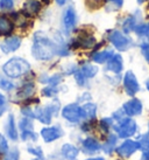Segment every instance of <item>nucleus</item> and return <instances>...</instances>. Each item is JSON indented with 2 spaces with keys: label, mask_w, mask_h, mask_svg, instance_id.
Returning <instances> with one entry per match:
<instances>
[{
  "label": "nucleus",
  "mask_w": 149,
  "mask_h": 160,
  "mask_svg": "<svg viewBox=\"0 0 149 160\" xmlns=\"http://www.w3.org/2000/svg\"><path fill=\"white\" fill-rule=\"evenodd\" d=\"M57 48L53 41L46 36L43 33H36L34 35V43L31 53L37 60H50L56 54Z\"/></svg>",
  "instance_id": "nucleus-1"
},
{
  "label": "nucleus",
  "mask_w": 149,
  "mask_h": 160,
  "mask_svg": "<svg viewBox=\"0 0 149 160\" xmlns=\"http://www.w3.org/2000/svg\"><path fill=\"white\" fill-rule=\"evenodd\" d=\"M31 69L29 63L27 62L26 60L20 58H11L8 62H6L2 67V70L8 77L12 78H17L20 76L25 75L26 72H28Z\"/></svg>",
  "instance_id": "nucleus-2"
},
{
  "label": "nucleus",
  "mask_w": 149,
  "mask_h": 160,
  "mask_svg": "<svg viewBox=\"0 0 149 160\" xmlns=\"http://www.w3.org/2000/svg\"><path fill=\"white\" fill-rule=\"evenodd\" d=\"M58 109H60L58 102H54L46 108H37V109H35L34 116L40 122H42L43 124H49L50 120H51V117L55 113H57Z\"/></svg>",
  "instance_id": "nucleus-3"
},
{
  "label": "nucleus",
  "mask_w": 149,
  "mask_h": 160,
  "mask_svg": "<svg viewBox=\"0 0 149 160\" xmlns=\"http://www.w3.org/2000/svg\"><path fill=\"white\" fill-rule=\"evenodd\" d=\"M114 130L121 138L131 137L135 133L136 123L131 118H123L118 124L114 126Z\"/></svg>",
  "instance_id": "nucleus-4"
},
{
  "label": "nucleus",
  "mask_w": 149,
  "mask_h": 160,
  "mask_svg": "<svg viewBox=\"0 0 149 160\" xmlns=\"http://www.w3.org/2000/svg\"><path fill=\"white\" fill-rule=\"evenodd\" d=\"M110 41L119 50H127L132 46V41L119 31H113L110 34Z\"/></svg>",
  "instance_id": "nucleus-5"
},
{
  "label": "nucleus",
  "mask_w": 149,
  "mask_h": 160,
  "mask_svg": "<svg viewBox=\"0 0 149 160\" xmlns=\"http://www.w3.org/2000/svg\"><path fill=\"white\" fill-rule=\"evenodd\" d=\"M63 117L68 119L71 123H78L79 120L83 118L82 116V108H79L77 104H70V105H66L63 111H62Z\"/></svg>",
  "instance_id": "nucleus-6"
},
{
  "label": "nucleus",
  "mask_w": 149,
  "mask_h": 160,
  "mask_svg": "<svg viewBox=\"0 0 149 160\" xmlns=\"http://www.w3.org/2000/svg\"><path fill=\"white\" fill-rule=\"evenodd\" d=\"M123 85H125V90L129 96H134L137 91H139V83L136 80L135 75L132 71H127L125 78H123Z\"/></svg>",
  "instance_id": "nucleus-7"
},
{
  "label": "nucleus",
  "mask_w": 149,
  "mask_h": 160,
  "mask_svg": "<svg viewBox=\"0 0 149 160\" xmlns=\"http://www.w3.org/2000/svg\"><path fill=\"white\" fill-rule=\"evenodd\" d=\"M139 147H140L139 142H133V140H126L121 146L118 147L117 152H118L119 156L127 158V157L132 156V154H133V153H134Z\"/></svg>",
  "instance_id": "nucleus-8"
},
{
  "label": "nucleus",
  "mask_w": 149,
  "mask_h": 160,
  "mask_svg": "<svg viewBox=\"0 0 149 160\" xmlns=\"http://www.w3.org/2000/svg\"><path fill=\"white\" fill-rule=\"evenodd\" d=\"M41 134L43 137L44 142H50L56 140L63 134V131L61 130L60 126H53V128H44L42 131H41Z\"/></svg>",
  "instance_id": "nucleus-9"
},
{
  "label": "nucleus",
  "mask_w": 149,
  "mask_h": 160,
  "mask_svg": "<svg viewBox=\"0 0 149 160\" xmlns=\"http://www.w3.org/2000/svg\"><path fill=\"white\" fill-rule=\"evenodd\" d=\"M20 46H21V39L18 36H11L2 42L1 49L4 53H11V52H15Z\"/></svg>",
  "instance_id": "nucleus-10"
},
{
  "label": "nucleus",
  "mask_w": 149,
  "mask_h": 160,
  "mask_svg": "<svg viewBox=\"0 0 149 160\" xmlns=\"http://www.w3.org/2000/svg\"><path fill=\"white\" fill-rule=\"evenodd\" d=\"M123 111L129 116L140 115L141 111H142V104H141L140 101L136 99V98L131 99V101H128V102L123 105Z\"/></svg>",
  "instance_id": "nucleus-11"
},
{
  "label": "nucleus",
  "mask_w": 149,
  "mask_h": 160,
  "mask_svg": "<svg viewBox=\"0 0 149 160\" xmlns=\"http://www.w3.org/2000/svg\"><path fill=\"white\" fill-rule=\"evenodd\" d=\"M76 23V12L72 7H68L63 15V25L66 31H71Z\"/></svg>",
  "instance_id": "nucleus-12"
},
{
  "label": "nucleus",
  "mask_w": 149,
  "mask_h": 160,
  "mask_svg": "<svg viewBox=\"0 0 149 160\" xmlns=\"http://www.w3.org/2000/svg\"><path fill=\"white\" fill-rule=\"evenodd\" d=\"M40 8H41V2H39L37 0H29V1L25 2L23 12L26 15L33 17V15H36L39 13Z\"/></svg>",
  "instance_id": "nucleus-13"
},
{
  "label": "nucleus",
  "mask_w": 149,
  "mask_h": 160,
  "mask_svg": "<svg viewBox=\"0 0 149 160\" xmlns=\"http://www.w3.org/2000/svg\"><path fill=\"white\" fill-rule=\"evenodd\" d=\"M107 69L113 72H120L123 70V58L120 55H113L107 63Z\"/></svg>",
  "instance_id": "nucleus-14"
},
{
  "label": "nucleus",
  "mask_w": 149,
  "mask_h": 160,
  "mask_svg": "<svg viewBox=\"0 0 149 160\" xmlns=\"http://www.w3.org/2000/svg\"><path fill=\"white\" fill-rule=\"evenodd\" d=\"M13 31V22L4 15H0V35H8Z\"/></svg>",
  "instance_id": "nucleus-15"
},
{
  "label": "nucleus",
  "mask_w": 149,
  "mask_h": 160,
  "mask_svg": "<svg viewBox=\"0 0 149 160\" xmlns=\"http://www.w3.org/2000/svg\"><path fill=\"white\" fill-rule=\"evenodd\" d=\"M100 144L93 138H86L83 142V148L86 153H94L98 150H100Z\"/></svg>",
  "instance_id": "nucleus-16"
},
{
  "label": "nucleus",
  "mask_w": 149,
  "mask_h": 160,
  "mask_svg": "<svg viewBox=\"0 0 149 160\" xmlns=\"http://www.w3.org/2000/svg\"><path fill=\"white\" fill-rule=\"evenodd\" d=\"M78 148L74 145H71V144H64L63 146H62V154L68 158V159H74L76 157L78 156Z\"/></svg>",
  "instance_id": "nucleus-17"
},
{
  "label": "nucleus",
  "mask_w": 149,
  "mask_h": 160,
  "mask_svg": "<svg viewBox=\"0 0 149 160\" xmlns=\"http://www.w3.org/2000/svg\"><path fill=\"white\" fill-rule=\"evenodd\" d=\"M113 58V52L112 50H104V52H98L92 56L93 61L98 63H104L106 61H110Z\"/></svg>",
  "instance_id": "nucleus-18"
},
{
  "label": "nucleus",
  "mask_w": 149,
  "mask_h": 160,
  "mask_svg": "<svg viewBox=\"0 0 149 160\" xmlns=\"http://www.w3.org/2000/svg\"><path fill=\"white\" fill-rule=\"evenodd\" d=\"M6 131H7V134L11 139L15 140L18 138V131H17V128H15V123H14V117L12 115L8 117V123H7V128H6Z\"/></svg>",
  "instance_id": "nucleus-19"
},
{
  "label": "nucleus",
  "mask_w": 149,
  "mask_h": 160,
  "mask_svg": "<svg viewBox=\"0 0 149 160\" xmlns=\"http://www.w3.org/2000/svg\"><path fill=\"white\" fill-rule=\"evenodd\" d=\"M82 116L83 118H90L92 119L96 117V105L94 104H85L82 108Z\"/></svg>",
  "instance_id": "nucleus-20"
},
{
  "label": "nucleus",
  "mask_w": 149,
  "mask_h": 160,
  "mask_svg": "<svg viewBox=\"0 0 149 160\" xmlns=\"http://www.w3.org/2000/svg\"><path fill=\"white\" fill-rule=\"evenodd\" d=\"M80 72L83 74L84 77L91 78V77H93L98 72V68L96 66H92V64H84L83 67H82Z\"/></svg>",
  "instance_id": "nucleus-21"
},
{
  "label": "nucleus",
  "mask_w": 149,
  "mask_h": 160,
  "mask_svg": "<svg viewBox=\"0 0 149 160\" xmlns=\"http://www.w3.org/2000/svg\"><path fill=\"white\" fill-rule=\"evenodd\" d=\"M94 43H96V40H94V38L91 35L83 36V38L78 41L79 47H82V48H91V47L94 46Z\"/></svg>",
  "instance_id": "nucleus-22"
},
{
  "label": "nucleus",
  "mask_w": 149,
  "mask_h": 160,
  "mask_svg": "<svg viewBox=\"0 0 149 160\" xmlns=\"http://www.w3.org/2000/svg\"><path fill=\"white\" fill-rule=\"evenodd\" d=\"M33 93H34V84L28 83V84H26L20 91H19L18 96L22 98H28V97H31Z\"/></svg>",
  "instance_id": "nucleus-23"
},
{
  "label": "nucleus",
  "mask_w": 149,
  "mask_h": 160,
  "mask_svg": "<svg viewBox=\"0 0 149 160\" xmlns=\"http://www.w3.org/2000/svg\"><path fill=\"white\" fill-rule=\"evenodd\" d=\"M115 142H117V137L114 134H111L110 137H108V139H107V142H105V145L103 146L104 151L106 153H111V152L113 151L114 146H115Z\"/></svg>",
  "instance_id": "nucleus-24"
},
{
  "label": "nucleus",
  "mask_w": 149,
  "mask_h": 160,
  "mask_svg": "<svg viewBox=\"0 0 149 160\" xmlns=\"http://www.w3.org/2000/svg\"><path fill=\"white\" fill-rule=\"evenodd\" d=\"M0 88L2 90H6V91H9L14 88V85L12 82H9L8 80L4 78L2 76H0Z\"/></svg>",
  "instance_id": "nucleus-25"
},
{
  "label": "nucleus",
  "mask_w": 149,
  "mask_h": 160,
  "mask_svg": "<svg viewBox=\"0 0 149 160\" xmlns=\"http://www.w3.org/2000/svg\"><path fill=\"white\" fill-rule=\"evenodd\" d=\"M22 139L23 140H33V142H35L37 139V136L33 132V130H27V131H22Z\"/></svg>",
  "instance_id": "nucleus-26"
},
{
  "label": "nucleus",
  "mask_w": 149,
  "mask_h": 160,
  "mask_svg": "<svg viewBox=\"0 0 149 160\" xmlns=\"http://www.w3.org/2000/svg\"><path fill=\"white\" fill-rule=\"evenodd\" d=\"M135 31L139 35L142 36H149V23L147 25H141V26L135 27Z\"/></svg>",
  "instance_id": "nucleus-27"
},
{
  "label": "nucleus",
  "mask_w": 149,
  "mask_h": 160,
  "mask_svg": "<svg viewBox=\"0 0 149 160\" xmlns=\"http://www.w3.org/2000/svg\"><path fill=\"white\" fill-rule=\"evenodd\" d=\"M123 29H125V32H131L132 29H135V20H134V18H128L125 21Z\"/></svg>",
  "instance_id": "nucleus-28"
},
{
  "label": "nucleus",
  "mask_w": 149,
  "mask_h": 160,
  "mask_svg": "<svg viewBox=\"0 0 149 160\" xmlns=\"http://www.w3.org/2000/svg\"><path fill=\"white\" fill-rule=\"evenodd\" d=\"M19 151L17 150V148H14V150H12V151H9L8 153H7V156L5 157L4 160H19Z\"/></svg>",
  "instance_id": "nucleus-29"
},
{
  "label": "nucleus",
  "mask_w": 149,
  "mask_h": 160,
  "mask_svg": "<svg viewBox=\"0 0 149 160\" xmlns=\"http://www.w3.org/2000/svg\"><path fill=\"white\" fill-rule=\"evenodd\" d=\"M8 151V144L2 134H0V153H6Z\"/></svg>",
  "instance_id": "nucleus-30"
},
{
  "label": "nucleus",
  "mask_w": 149,
  "mask_h": 160,
  "mask_svg": "<svg viewBox=\"0 0 149 160\" xmlns=\"http://www.w3.org/2000/svg\"><path fill=\"white\" fill-rule=\"evenodd\" d=\"M139 145H140V147L145 148V150H149V132L141 138Z\"/></svg>",
  "instance_id": "nucleus-31"
},
{
  "label": "nucleus",
  "mask_w": 149,
  "mask_h": 160,
  "mask_svg": "<svg viewBox=\"0 0 149 160\" xmlns=\"http://www.w3.org/2000/svg\"><path fill=\"white\" fill-rule=\"evenodd\" d=\"M42 93H43L44 96H47V97H53V96H55L57 93V89L54 88V87H48V88L42 90Z\"/></svg>",
  "instance_id": "nucleus-32"
},
{
  "label": "nucleus",
  "mask_w": 149,
  "mask_h": 160,
  "mask_svg": "<svg viewBox=\"0 0 149 160\" xmlns=\"http://www.w3.org/2000/svg\"><path fill=\"white\" fill-rule=\"evenodd\" d=\"M20 129L22 131H27V130H33V125H31V120L28 119H22L20 122Z\"/></svg>",
  "instance_id": "nucleus-33"
},
{
  "label": "nucleus",
  "mask_w": 149,
  "mask_h": 160,
  "mask_svg": "<svg viewBox=\"0 0 149 160\" xmlns=\"http://www.w3.org/2000/svg\"><path fill=\"white\" fill-rule=\"evenodd\" d=\"M0 7L2 9H9L13 7V0H0Z\"/></svg>",
  "instance_id": "nucleus-34"
},
{
  "label": "nucleus",
  "mask_w": 149,
  "mask_h": 160,
  "mask_svg": "<svg viewBox=\"0 0 149 160\" xmlns=\"http://www.w3.org/2000/svg\"><path fill=\"white\" fill-rule=\"evenodd\" d=\"M141 50H142V54L147 60V62L149 63V45H142L141 46Z\"/></svg>",
  "instance_id": "nucleus-35"
},
{
  "label": "nucleus",
  "mask_w": 149,
  "mask_h": 160,
  "mask_svg": "<svg viewBox=\"0 0 149 160\" xmlns=\"http://www.w3.org/2000/svg\"><path fill=\"white\" fill-rule=\"evenodd\" d=\"M28 151L31 152V153H33V154L37 156L39 158H42V157H43V154H42V152H41L40 148H36V147H29Z\"/></svg>",
  "instance_id": "nucleus-36"
},
{
  "label": "nucleus",
  "mask_w": 149,
  "mask_h": 160,
  "mask_svg": "<svg viewBox=\"0 0 149 160\" xmlns=\"http://www.w3.org/2000/svg\"><path fill=\"white\" fill-rule=\"evenodd\" d=\"M107 2L112 4L114 7H115V8H120V7L123 6V0H107Z\"/></svg>",
  "instance_id": "nucleus-37"
},
{
  "label": "nucleus",
  "mask_w": 149,
  "mask_h": 160,
  "mask_svg": "<svg viewBox=\"0 0 149 160\" xmlns=\"http://www.w3.org/2000/svg\"><path fill=\"white\" fill-rule=\"evenodd\" d=\"M74 77H76V80H77V82H78L79 84H84V78H85V77H84L83 74H82L80 71H79V72H77Z\"/></svg>",
  "instance_id": "nucleus-38"
},
{
  "label": "nucleus",
  "mask_w": 149,
  "mask_h": 160,
  "mask_svg": "<svg viewBox=\"0 0 149 160\" xmlns=\"http://www.w3.org/2000/svg\"><path fill=\"white\" fill-rule=\"evenodd\" d=\"M22 113L25 116H28V117H35L34 116V112L31 111L29 108H25V109H22Z\"/></svg>",
  "instance_id": "nucleus-39"
},
{
  "label": "nucleus",
  "mask_w": 149,
  "mask_h": 160,
  "mask_svg": "<svg viewBox=\"0 0 149 160\" xmlns=\"http://www.w3.org/2000/svg\"><path fill=\"white\" fill-rule=\"evenodd\" d=\"M142 160H149V151H146L142 156Z\"/></svg>",
  "instance_id": "nucleus-40"
},
{
  "label": "nucleus",
  "mask_w": 149,
  "mask_h": 160,
  "mask_svg": "<svg viewBox=\"0 0 149 160\" xmlns=\"http://www.w3.org/2000/svg\"><path fill=\"white\" fill-rule=\"evenodd\" d=\"M5 103V97L2 96V95H0V107H2Z\"/></svg>",
  "instance_id": "nucleus-41"
},
{
  "label": "nucleus",
  "mask_w": 149,
  "mask_h": 160,
  "mask_svg": "<svg viewBox=\"0 0 149 160\" xmlns=\"http://www.w3.org/2000/svg\"><path fill=\"white\" fill-rule=\"evenodd\" d=\"M56 1H57V4H60V5H63L65 2V0H56Z\"/></svg>",
  "instance_id": "nucleus-42"
},
{
  "label": "nucleus",
  "mask_w": 149,
  "mask_h": 160,
  "mask_svg": "<svg viewBox=\"0 0 149 160\" xmlns=\"http://www.w3.org/2000/svg\"><path fill=\"white\" fill-rule=\"evenodd\" d=\"M88 160H104L103 158H93V159H88Z\"/></svg>",
  "instance_id": "nucleus-43"
},
{
  "label": "nucleus",
  "mask_w": 149,
  "mask_h": 160,
  "mask_svg": "<svg viewBox=\"0 0 149 160\" xmlns=\"http://www.w3.org/2000/svg\"><path fill=\"white\" fill-rule=\"evenodd\" d=\"M146 85H147V89L149 90V80L147 81V83H146Z\"/></svg>",
  "instance_id": "nucleus-44"
},
{
  "label": "nucleus",
  "mask_w": 149,
  "mask_h": 160,
  "mask_svg": "<svg viewBox=\"0 0 149 160\" xmlns=\"http://www.w3.org/2000/svg\"><path fill=\"white\" fill-rule=\"evenodd\" d=\"M143 1H145V0H137V2H140V4L141 2H143Z\"/></svg>",
  "instance_id": "nucleus-45"
},
{
  "label": "nucleus",
  "mask_w": 149,
  "mask_h": 160,
  "mask_svg": "<svg viewBox=\"0 0 149 160\" xmlns=\"http://www.w3.org/2000/svg\"><path fill=\"white\" fill-rule=\"evenodd\" d=\"M35 160H40V159H35Z\"/></svg>",
  "instance_id": "nucleus-46"
}]
</instances>
